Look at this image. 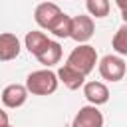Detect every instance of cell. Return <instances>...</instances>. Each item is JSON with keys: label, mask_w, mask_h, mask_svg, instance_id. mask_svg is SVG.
I'll list each match as a JSON object with an SVG mask.
<instances>
[{"label": "cell", "mask_w": 127, "mask_h": 127, "mask_svg": "<svg viewBox=\"0 0 127 127\" xmlns=\"http://www.w3.org/2000/svg\"><path fill=\"white\" fill-rule=\"evenodd\" d=\"M85 8H87L89 16L105 18V16H109L111 4H109V0H85Z\"/></svg>", "instance_id": "cell-15"}, {"label": "cell", "mask_w": 127, "mask_h": 127, "mask_svg": "<svg viewBox=\"0 0 127 127\" xmlns=\"http://www.w3.org/2000/svg\"><path fill=\"white\" fill-rule=\"evenodd\" d=\"M125 71H127V65L119 54H107L99 60V73L107 81H121Z\"/></svg>", "instance_id": "cell-3"}, {"label": "cell", "mask_w": 127, "mask_h": 127, "mask_svg": "<svg viewBox=\"0 0 127 127\" xmlns=\"http://www.w3.org/2000/svg\"><path fill=\"white\" fill-rule=\"evenodd\" d=\"M71 127H103V113L97 109V105H83L75 113Z\"/></svg>", "instance_id": "cell-5"}, {"label": "cell", "mask_w": 127, "mask_h": 127, "mask_svg": "<svg viewBox=\"0 0 127 127\" xmlns=\"http://www.w3.org/2000/svg\"><path fill=\"white\" fill-rule=\"evenodd\" d=\"M18 54H20V40L14 34L4 32L0 36V60L10 62V60L18 58Z\"/></svg>", "instance_id": "cell-10"}, {"label": "cell", "mask_w": 127, "mask_h": 127, "mask_svg": "<svg viewBox=\"0 0 127 127\" xmlns=\"http://www.w3.org/2000/svg\"><path fill=\"white\" fill-rule=\"evenodd\" d=\"M83 95L91 105H103L109 101V89L103 81H85Z\"/></svg>", "instance_id": "cell-8"}, {"label": "cell", "mask_w": 127, "mask_h": 127, "mask_svg": "<svg viewBox=\"0 0 127 127\" xmlns=\"http://www.w3.org/2000/svg\"><path fill=\"white\" fill-rule=\"evenodd\" d=\"M60 60H62V46L58 44V42H50L48 44V48L38 56V62L42 64V65H46V67H52V65H56V64H60Z\"/></svg>", "instance_id": "cell-12"}, {"label": "cell", "mask_w": 127, "mask_h": 127, "mask_svg": "<svg viewBox=\"0 0 127 127\" xmlns=\"http://www.w3.org/2000/svg\"><path fill=\"white\" fill-rule=\"evenodd\" d=\"M93 32H95V24H93L91 16H85V14L73 16V22H71V40H75L77 44H85V42L91 40Z\"/></svg>", "instance_id": "cell-6"}, {"label": "cell", "mask_w": 127, "mask_h": 127, "mask_svg": "<svg viewBox=\"0 0 127 127\" xmlns=\"http://www.w3.org/2000/svg\"><path fill=\"white\" fill-rule=\"evenodd\" d=\"M28 87L22 85V83H10L2 89V105L8 107V109H16V107H22L28 99Z\"/></svg>", "instance_id": "cell-7"}, {"label": "cell", "mask_w": 127, "mask_h": 127, "mask_svg": "<svg viewBox=\"0 0 127 127\" xmlns=\"http://www.w3.org/2000/svg\"><path fill=\"white\" fill-rule=\"evenodd\" d=\"M71 22H73V18H69L67 14H62L54 22V26L50 28V32L56 38H71Z\"/></svg>", "instance_id": "cell-13"}, {"label": "cell", "mask_w": 127, "mask_h": 127, "mask_svg": "<svg viewBox=\"0 0 127 127\" xmlns=\"http://www.w3.org/2000/svg\"><path fill=\"white\" fill-rule=\"evenodd\" d=\"M62 14H64V12L60 10V6H58L56 2H42V4H38L36 10H34V20H36V24H38L40 28L50 30V28L54 26V22H56Z\"/></svg>", "instance_id": "cell-4"}, {"label": "cell", "mask_w": 127, "mask_h": 127, "mask_svg": "<svg viewBox=\"0 0 127 127\" xmlns=\"http://www.w3.org/2000/svg\"><path fill=\"white\" fill-rule=\"evenodd\" d=\"M0 117H2V125H0V127H10V125H8V113H6V111H0Z\"/></svg>", "instance_id": "cell-17"}, {"label": "cell", "mask_w": 127, "mask_h": 127, "mask_svg": "<svg viewBox=\"0 0 127 127\" xmlns=\"http://www.w3.org/2000/svg\"><path fill=\"white\" fill-rule=\"evenodd\" d=\"M58 83H60V77L50 67L36 69L26 77V87L32 95H52L58 89Z\"/></svg>", "instance_id": "cell-1"}, {"label": "cell", "mask_w": 127, "mask_h": 127, "mask_svg": "<svg viewBox=\"0 0 127 127\" xmlns=\"http://www.w3.org/2000/svg\"><path fill=\"white\" fill-rule=\"evenodd\" d=\"M111 46H113L115 54H119V56H127V22H123V24L117 28V32L113 34Z\"/></svg>", "instance_id": "cell-14"}, {"label": "cell", "mask_w": 127, "mask_h": 127, "mask_svg": "<svg viewBox=\"0 0 127 127\" xmlns=\"http://www.w3.org/2000/svg\"><path fill=\"white\" fill-rule=\"evenodd\" d=\"M115 4H117V8L121 10V18H123V22H127V0H115Z\"/></svg>", "instance_id": "cell-16"}, {"label": "cell", "mask_w": 127, "mask_h": 127, "mask_svg": "<svg viewBox=\"0 0 127 127\" xmlns=\"http://www.w3.org/2000/svg\"><path fill=\"white\" fill-rule=\"evenodd\" d=\"M52 40L44 34V32H38V30H32V32H28L26 34V38H24V46H26V50L32 54V56H40L46 48H48V44H50Z\"/></svg>", "instance_id": "cell-11"}, {"label": "cell", "mask_w": 127, "mask_h": 127, "mask_svg": "<svg viewBox=\"0 0 127 127\" xmlns=\"http://www.w3.org/2000/svg\"><path fill=\"white\" fill-rule=\"evenodd\" d=\"M58 77H60V81H62L67 89H71V91H75V89H79V87L85 85V75H83L81 71H77L75 67H71L69 64H64V65L58 69Z\"/></svg>", "instance_id": "cell-9"}, {"label": "cell", "mask_w": 127, "mask_h": 127, "mask_svg": "<svg viewBox=\"0 0 127 127\" xmlns=\"http://www.w3.org/2000/svg\"><path fill=\"white\" fill-rule=\"evenodd\" d=\"M65 64H69L71 67H75L83 75H89L93 71L95 64H97V52L89 44H77V48H73L71 54L67 56Z\"/></svg>", "instance_id": "cell-2"}]
</instances>
